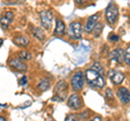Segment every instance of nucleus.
Masks as SVG:
<instances>
[{
  "mask_svg": "<svg viewBox=\"0 0 130 121\" xmlns=\"http://www.w3.org/2000/svg\"><path fill=\"white\" fill-rule=\"evenodd\" d=\"M118 15H119L118 6L115 5L114 1H112L107 6L106 10H105V19H106V22L108 23V25H111V26L115 25L117 19H118Z\"/></svg>",
  "mask_w": 130,
  "mask_h": 121,
  "instance_id": "f03ea898",
  "label": "nucleus"
},
{
  "mask_svg": "<svg viewBox=\"0 0 130 121\" xmlns=\"http://www.w3.org/2000/svg\"><path fill=\"white\" fill-rule=\"evenodd\" d=\"M26 83H27V78L26 77H22V79L20 80V84H21V86H25Z\"/></svg>",
  "mask_w": 130,
  "mask_h": 121,
  "instance_id": "bb28decb",
  "label": "nucleus"
},
{
  "mask_svg": "<svg viewBox=\"0 0 130 121\" xmlns=\"http://www.w3.org/2000/svg\"><path fill=\"white\" fill-rule=\"evenodd\" d=\"M13 16H14V14L11 11H8L2 15L1 18H0V25H1L2 29H8L9 28L10 24L13 21Z\"/></svg>",
  "mask_w": 130,
  "mask_h": 121,
  "instance_id": "9d476101",
  "label": "nucleus"
},
{
  "mask_svg": "<svg viewBox=\"0 0 130 121\" xmlns=\"http://www.w3.org/2000/svg\"><path fill=\"white\" fill-rule=\"evenodd\" d=\"M91 68H92V69H94L95 71H98V72H99V74H101V75L104 74V68H103V66L101 65L99 62H95V63L92 65Z\"/></svg>",
  "mask_w": 130,
  "mask_h": 121,
  "instance_id": "4be33fe9",
  "label": "nucleus"
},
{
  "mask_svg": "<svg viewBox=\"0 0 130 121\" xmlns=\"http://www.w3.org/2000/svg\"><path fill=\"white\" fill-rule=\"evenodd\" d=\"M49 88H50V81H49L48 79H46V78L42 79L41 81L38 83V90L41 91V92L47 91Z\"/></svg>",
  "mask_w": 130,
  "mask_h": 121,
  "instance_id": "a211bd4d",
  "label": "nucleus"
},
{
  "mask_svg": "<svg viewBox=\"0 0 130 121\" xmlns=\"http://www.w3.org/2000/svg\"><path fill=\"white\" fill-rule=\"evenodd\" d=\"M2 120H6L5 117H2V116H0V121H2Z\"/></svg>",
  "mask_w": 130,
  "mask_h": 121,
  "instance_id": "c85d7f7f",
  "label": "nucleus"
},
{
  "mask_svg": "<svg viewBox=\"0 0 130 121\" xmlns=\"http://www.w3.org/2000/svg\"><path fill=\"white\" fill-rule=\"evenodd\" d=\"M85 78H86L87 82L90 84L92 88L95 89H103L105 86V80L103 78V75L99 74L92 68H89L85 71Z\"/></svg>",
  "mask_w": 130,
  "mask_h": 121,
  "instance_id": "f257e3e1",
  "label": "nucleus"
},
{
  "mask_svg": "<svg viewBox=\"0 0 130 121\" xmlns=\"http://www.w3.org/2000/svg\"><path fill=\"white\" fill-rule=\"evenodd\" d=\"M89 0H75V2H76V5L77 6H80V7H85L88 3Z\"/></svg>",
  "mask_w": 130,
  "mask_h": 121,
  "instance_id": "393cba45",
  "label": "nucleus"
},
{
  "mask_svg": "<svg viewBox=\"0 0 130 121\" xmlns=\"http://www.w3.org/2000/svg\"><path fill=\"white\" fill-rule=\"evenodd\" d=\"M31 33H32V36H34L36 39H38L39 41H42V40H44V38H46V35H44L43 30L39 27H32Z\"/></svg>",
  "mask_w": 130,
  "mask_h": 121,
  "instance_id": "dca6fc26",
  "label": "nucleus"
},
{
  "mask_svg": "<svg viewBox=\"0 0 130 121\" xmlns=\"http://www.w3.org/2000/svg\"><path fill=\"white\" fill-rule=\"evenodd\" d=\"M124 62L130 66V46H128L127 49L124 51Z\"/></svg>",
  "mask_w": 130,
  "mask_h": 121,
  "instance_id": "412c9836",
  "label": "nucleus"
},
{
  "mask_svg": "<svg viewBox=\"0 0 130 121\" xmlns=\"http://www.w3.org/2000/svg\"><path fill=\"white\" fill-rule=\"evenodd\" d=\"M13 42L16 44V46L25 48L29 44V40H28L26 37H24V36H19V37H15L13 39Z\"/></svg>",
  "mask_w": 130,
  "mask_h": 121,
  "instance_id": "2eb2a0df",
  "label": "nucleus"
},
{
  "mask_svg": "<svg viewBox=\"0 0 130 121\" xmlns=\"http://www.w3.org/2000/svg\"><path fill=\"white\" fill-rule=\"evenodd\" d=\"M67 106L73 110H80L84 107L83 98L78 94H72L67 99Z\"/></svg>",
  "mask_w": 130,
  "mask_h": 121,
  "instance_id": "20e7f679",
  "label": "nucleus"
},
{
  "mask_svg": "<svg viewBox=\"0 0 130 121\" xmlns=\"http://www.w3.org/2000/svg\"><path fill=\"white\" fill-rule=\"evenodd\" d=\"M2 43H3V39H0V47L2 46Z\"/></svg>",
  "mask_w": 130,
  "mask_h": 121,
  "instance_id": "c756f323",
  "label": "nucleus"
},
{
  "mask_svg": "<svg viewBox=\"0 0 130 121\" xmlns=\"http://www.w3.org/2000/svg\"><path fill=\"white\" fill-rule=\"evenodd\" d=\"M67 91V83L64 80H61L55 86V93L58 95H64V93Z\"/></svg>",
  "mask_w": 130,
  "mask_h": 121,
  "instance_id": "4468645a",
  "label": "nucleus"
},
{
  "mask_svg": "<svg viewBox=\"0 0 130 121\" xmlns=\"http://www.w3.org/2000/svg\"><path fill=\"white\" fill-rule=\"evenodd\" d=\"M117 96H118L119 100L123 104H129L130 103V91L127 88L121 87L117 90Z\"/></svg>",
  "mask_w": 130,
  "mask_h": 121,
  "instance_id": "9b49d317",
  "label": "nucleus"
},
{
  "mask_svg": "<svg viewBox=\"0 0 130 121\" xmlns=\"http://www.w3.org/2000/svg\"><path fill=\"white\" fill-rule=\"evenodd\" d=\"M99 17H100V13H95V14L91 15V16H89V18L87 19L86 25H85V31H86V33H91L93 27H94L95 24L98 23Z\"/></svg>",
  "mask_w": 130,
  "mask_h": 121,
  "instance_id": "f8f14e48",
  "label": "nucleus"
},
{
  "mask_svg": "<svg viewBox=\"0 0 130 121\" xmlns=\"http://www.w3.org/2000/svg\"><path fill=\"white\" fill-rule=\"evenodd\" d=\"M102 118H101V116H96V117H94L92 120H94V121H98V120H101Z\"/></svg>",
  "mask_w": 130,
  "mask_h": 121,
  "instance_id": "cd10ccee",
  "label": "nucleus"
},
{
  "mask_svg": "<svg viewBox=\"0 0 130 121\" xmlns=\"http://www.w3.org/2000/svg\"><path fill=\"white\" fill-rule=\"evenodd\" d=\"M65 120L67 121H71V120H78V118H77V116L74 115V114H70L66 116V118H65Z\"/></svg>",
  "mask_w": 130,
  "mask_h": 121,
  "instance_id": "a878e982",
  "label": "nucleus"
},
{
  "mask_svg": "<svg viewBox=\"0 0 130 121\" xmlns=\"http://www.w3.org/2000/svg\"><path fill=\"white\" fill-rule=\"evenodd\" d=\"M71 86L75 92H79L85 86V74L83 71H76L71 79Z\"/></svg>",
  "mask_w": 130,
  "mask_h": 121,
  "instance_id": "7ed1b4c3",
  "label": "nucleus"
},
{
  "mask_svg": "<svg viewBox=\"0 0 130 121\" xmlns=\"http://www.w3.org/2000/svg\"><path fill=\"white\" fill-rule=\"evenodd\" d=\"M90 114H91V110L90 109H87L86 111H83V112H78V114H76L77 118L78 120H87L90 118Z\"/></svg>",
  "mask_w": 130,
  "mask_h": 121,
  "instance_id": "6ab92c4d",
  "label": "nucleus"
},
{
  "mask_svg": "<svg viewBox=\"0 0 130 121\" xmlns=\"http://www.w3.org/2000/svg\"><path fill=\"white\" fill-rule=\"evenodd\" d=\"M19 57L23 61H30L32 58V56L28 51H21L19 53Z\"/></svg>",
  "mask_w": 130,
  "mask_h": 121,
  "instance_id": "aec40b11",
  "label": "nucleus"
},
{
  "mask_svg": "<svg viewBox=\"0 0 130 121\" xmlns=\"http://www.w3.org/2000/svg\"><path fill=\"white\" fill-rule=\"evenodd\" d=\"M103 28H104L103 23L99 22V23L95 24V26L93 27V29H92V33L94 35V37H100L101 34H102V31H103Z\"/></svg>",
  "mask_w": 130,
  "mask_h": 121,
  "instance_id": "f3484780",
  "label": "nucleus"
},
{
  "mask_svg": "<svg viewBox=\"0 0 130 121\" xmlns=\"http://www.w3.org/2000/svg\"><path fill=\"white\" fill-rule=\"evenodd\" d=\"M105 97H106V99L108 100H112V102H114L115 100V95H114L113 93V91L111 90V89H106L105 90Z\"/></svg>",
  "mask_w": 130,
  "mask_h": 121,
  "instance_id": "5701e85b",
  "label": "nucleus"
},
{
  "mask_svg": "<svg viewBox=\"0 0 130 121\" xmlns=\"http://www.w3.org/2000/svg\"><path fill=\"white\" fill-rule=\"evenodd\" d=\"M107 75H108L109 79H111V81L115 84V86H119V84L125 80V75L119 70L109 69Z\"/></svg>",
  "mask_w": 130,
  "mask_h": 121,
  "instance_id": "0eeeda50",
  "label": "nucleus"
},
{
  "mask_svg": "<svg viewBox=\"0 0 130 121\" xmlns=\"http://www.w3.org/2000/svg\"><path fill=\"white\" fill-rule=\"evenodd\" d=\"M65 34V24L61 18H56V22H55V29H54V33L53 35L55 37H62Z\"/></svg>",
  "mask_w": 130,
  "mask_h": 121,
  "instance_id": "ddd939ff",
  "label": "nucleus"
},
{
  "mask_svg": "<svg viewBox=\"0 0 130 121\" xmlns=\"http://www.w3.org/2000/svg\"><path fill=\"white\" fill-rule=\"evenodd\" d=\"M109 61L111 62H115L116 64H123L124 63V50L121 48H117V49L109 52Z\"/></svg>",
  "mask_w": 130,
  "mask_h": 121,
  "instance_id": "6e6552de",
  "label": "nucleus"
},
{
  "mask_svg": "<svg viewBox=\"0 0 130 121\" xmlns=\"http://www.w3.org/2000/svg\"><path fill=\"white\" fill-rule=\"evenodd\" d=\"M68 36L72 39H80L81 38V24L80 22H72L68 26Z\"/></svg>",
  "mask_w": 130,
  "mask_h": 121,
  "instance_id": "423d86ee",
  "label": "nucleus"
},
{
  "mask_svg": "<svg viewBox=\"0 0 130 121\" xmlns=\"http://www.w3.org/2000/svg\"><path fill=\"white\" fill-rule=\"evenodd\" d=\"M39 17H40L41 26L44 28V29H50L51 24H52V19H53V14L51 13V11H48V10L41 11L39 13Z\"/></svg>",
  "mask_w": 130,
  "mask_h": 121,
  "instance_id": "39448f33",
  "label": "nucleus"
},
{
  "mask_svg": "<svg viewBox=\"0 0 130 121\" xmlns=\"http://www.w3.org/2000/svg\"><path fill=\"white\" fill-rule=\"evenodd\" d=\"M9 65L10 67H12L13 69L15 70H19V71H26L28 69V67L25 63H24V61L21 59L20 57L18 58H11L9 61Z\"/></svg>",
  "mask_w": 130,
  "mask_h": 121,
  "instance_id": "1a4fd4ad",
  "label": "nucleus"
},
{
  "mask_svg": "<svg viewBox=\"0 0 130 121\" xmlns=\"http://www.w3.org/2000/svg\"><path fill=\"white\" fill-rule=\"evenodd\" d=\"M108 40H109V41H112V42H117L119 40V36L117 35V34L112 33L111 35L108 36Z\"/></svg>",
  "mask_w": 130,
  "mask_h": 121,
  "instance_id": "b1692460",
  "label": "nucleus"
}]
</instances>
